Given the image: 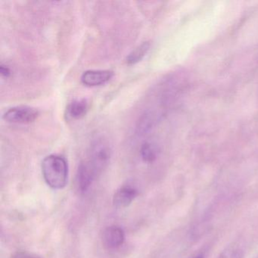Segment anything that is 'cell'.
I'll return each instance as SVG.
<instances>
[{
  "label": "cell",
  "mask_w": 258,
  "mask_h": 258,
  "mask_svg": "<svg viewBox=\"0 0 258 258\" xmlns=\"http://www.w3.org/2000/svg\"><path fill=\"white\" fill-rule=\"evenodd\" d=\"M42 173L49 187L61 189L67 185L69 178L67 161L61 155H48L42 162Z\"/></svg>",
  "instance_id": "6da1fadb"
},
{
  "label": "cell",
  "mask_w": 258,
  "mask_h": 258,
  "mask_svg": "<svg viewBox=\"0 0 258 258\" xmlns=\"http://www.w3.org/2000/svg\"><path fill=\"white\" fill-rule=\"evenodd\" d=\"M111 156V148L108 142L103 139H98L92 144L88 162L99 175L108 165Z\"/></svg>",
  "instance_id": "7a4b0ae2"
},
{
  "label": "cell",
  "mask_w": 258,
  "mask_h": 258,
  "mask_svg": "<svg viewBox=\"0 0 258 258\" xmlns=\"http://www.w3.org/2000/svg\"><path fill=\"white\" fill-rule=\"evenodd\" d=\"M39 117V111L29 106H16L7 110L4 119L9 123L16 124H29L34 123Z\"/></svg>",
  "instance_id": "3957f363"
},
{
  "label": "cell",
  "mask_w": 258,
  "mask_h": 258,
  "mask_svg": "<svg viewBox=\"0 0 258 258\" xmlns=\"http://www.w3.org/2000/svg\"><path fill=\"white\" fill-rule=\"evenodd\" d=\"M97 176V173L88 161L81 163L76 176V186L78 191L81 193L87 191Z\"/></svg>",
  "instance_id": "277c9868"
},
{
  "label": "cell",
  "mask_w": 258,
  "mask_h": 258,
  "mask_svg": "<svg viewBox=\"0 0 258 258\" xmlns=\"http://www.w3.org/2000/svg\"><path fill=\"white\" fill-rule=\"evenodd\" d=\"M113 77L114 72L109 70L87 71L81 76V82L86 87H99L111 81Z\"/></svg>",
  "instance_id": "5b68a950"
},
{
  "label": "cell",
  "mask_w": 258,
  "mask_h": 258,
  "mask_svg": "<svg viewBox=\"0 0 258 258\" xmlns=\"http://www.w3.org/2000/svg\"><path fill=\"white\" fill-rule=\"evenodd\" d=\"M124 240V231L119 226H108L102 233V241L108 248H117L123 244Z\"/></svg>",
  "instance_id": "8992f818"
},
{
  "label": "cell",
  "mask_w": 258,
  "mask_h": 258,
  "mask_svg": "<svg viewBox=\"0 0 258 258\" xmlns=\"http://www.w3.org/2000/svg\"><path fill=\"white\" fill-rule=\"evenodd\" d=\"M138 196V191L131 185H123L117 190L113 197V203L117 208H125L131 205Z\"/></svg>",
  "instance_id": "52a82bcc"
},
{
  "label": "cell",
  "mask_w": 258,
  "mask_h": 258,
  "mask_svg": "<svg viewBox=\"0 0 258 258\" xmlns=\"http://www.w3.org/2000/svg\"><path fill=\"white\" fill-rule=\"evenodd\" d=\"M89 103L85 99H77L68 105L66 116L72 120H80L87 114Z\"/></svg>",
  "instance_id": "ba28073f"
},
{
  "label": "cell",
  "mask_w": 258,
  "mask_h": 258,
  "mask_svg": "<svg viewBox=\"0 0 258 258\" xmlns=\"http://www.w3.org/2000/svg\"><path fill=\"white\" fill-rule=\"evenodd\" d=\"M156 121V114L152 111H146L141 116L137 123V134L143 137L149 134L155 126Z\"/></svg>",
  "instance_id": "9c48e42d"
},
{
  "label": "cell",
  "mask_w": 258,
  "mask_h": 258,
  "mask_svg": "<svg viewBox=\"0 0 258 258\" xmlns=\"http://www.w3.org/2000/svg\"><path fill=\"white\" fill-rule=\"evenodd\" d=\"M149 49H150V43L149 42H144L142 43L127 55L126 59V64L128 66L138 64L139 62L143 61V58L149 52Z\"/></svg>",
  "instance_id": "30bf717a"
},
{
  "label": "cell",
  "mask_w": 258,
  "mask_h": 258,
  "mask_svg": "<svg viewBox=\"0 0 258 258\" xmlns=\"http://www.w3.org/2000/svg\"><path fill=\"white\" fill-rule=\"evenodd\" d=\"M140 156L142 160L146 164H152L156 161L158 155V149L152 143H143L140 147Z\"/></svg>",
  "instance_id": "8fae6325"
},
{
  "label": "cell",
  "mask_w": 258,
  "mask_h": 258,
  "mask_svg": "<svg viewBox=\"0 0 258 258\" xmlns=\"http://www.w3.org/2000/svg\"><path fill=\"white\" fill-rule=\"evenodd\" d=\"M244 250L238 244L227 246L220 253L218 258H244Z\"/></svg>",
  "instance_id": "7c38bea8"
},
{
  "label": "cell",
  "mask_w": 258,
  "mask_h": 258,
  "mask_svg": "<svg viewBox=\"0 0 258 258\" xmlns=\"http://www.w3.org/2000/svg\"><path fill=\"white\" fill-rule=\"evenodd\" d=\"M11 258H41L37 255L28 253L27 251H18L12 255Z\"/></svg>",
  "instance_id": "4fadbf2b"
},
{
  "label": "cell",
  "mask_w": 258,
  "mask_h": 258,
  "mask_svg": "<svg viewBox=\"0 0 258 258\" xmlns=\"http://www.w3.org/2000/svg\"><path fill=\"white\" fill-rule=\"evenodd\" d=\"M0 74L3 78H9L12 75L11 69L8 66L2 64L0 66Z\"/></svg>",
  "instance_id": "5bb4252c"
},
{
  "label": "cell",
  "mask_w": 258,
  "mask_h": 258,
  "mask_svg": "<svg viewBox=\"0 0 258 258\" xmlns=\"http://www.w3.org/2000/svg\"><path fill=\"white\" fill-rule=\"evenodd\" d=\"M192 258H204V255L199 254L197 255V256H194V257Z\"/></svg>",
  "instance_id": "9a60e30c"
}]
</instances>
